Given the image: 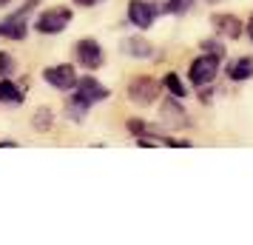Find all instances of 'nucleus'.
<instances>
[{
    "label": "nucleus",
    "mask_w": 253,
    "mask_h": 245,
    "mask_svg": "<svg viewBox=\"0 0 253 245\" xmlns=\"http://www.w3.org/2000/svg\"><path fill=\"white\" fill-rule=\"evenodd\" d=\"M105 97H108V89L100 86V83L94 80V77H80L77 86H74V103H80L83 108H91L94 103H103Z\"/></svg>",
    "instance_id": "1"
},
{
    "label": "nucleus",
    "mask_w": 253,
    "mask_h": 245,
    "mask_svg": "<svg viewBox=\"0 0 253 245\" xmlns=\"http://www.w3.org/2000/svg\"><path fill=\"white\" fill-rule=\"evenodd\" d=\"M69 23H71V9L60 6V9H46V12L37 17L35 29L40 35H60Z\"/></svg>",
    "instance_id": "2"
},
{
    "label": "nucleus",
    "mask_w": 253,
    "mask_h": 245,
    "mask_svg": "<svg viewBox=\"0 0 253 245\" xmlns=\"http://www.w3.org/2000/svg\"><path fill=\"white\" fill-rule=\"evenodd\" d=\"M219 74V57L216 54H202V57H196L191 63V71H188V77L194 86H208V83H213V77Z\"/></svg>",
    "instance_id": "3"
},
{
    "label": "nucleus",
    "mask_w": 253,
    "mask_h": 245,
    "mask_svg": "<svg viewBox=\"0 0 253 245\" xmlns=\"http://www.w3.org/2000/svg\"><path fill=\"white\" fill-rule=\"evenodd\" d=\"M32 9H35V0H29V3H26L17 14H12V17H3V20H0V37H9V40H23L26 32H29V29H26V26H29V23H26V17H29V12H32Z\"/></svg>",
    "instance_id": "4"
},
{
    "label": "nucleus",
    "mask_w": 253,
    "mask_h": 245,
    "mask_svg": "<svg viewBox=\"0 0 253 245\" xmlns=\"http://www.w3.org/2000/svg\"><path fill=\"white\" fill-rule=\"evenodd\" d=\"M157 97H160V83L148 80V77H137L128 86V100L137 105H151Z\"/></svg>",
    "instance_id": "5"
},
{
    "label": "nucleus",
    "mask_w": 253,
    "mask_h": 245,
    "mask_svg": "<svg viewBox=\"0 0 253 245\" xmlns=\"http://www.w3.org/2000/svg\"><path fill=\"white\" fill-rule=\"evenodd\" d=\"M77 60H80L88 71L100 69V66H103V60H105L103 46H100L97 40H91V37H83L80 43H77Z\"/></svg>",
    "instance_id": "6"
},
{
    "label": "nucleus",
    "mask_w": 253,
    "mask_h": 245,
    "mask_svg": "<svg viewBox=\"0 0 253 245\" xmlns=\"http://www.w3.org/2000/svg\"><path fill=\"white\" fill-rule=\"evenodd\" d=\"M43 80L48 83V86H54V89H74L77 86V71H74V66H69V63H63V66H48L46 71H43Z\"/></svg>",
    "instance_id": "7"
},
{
    "label": "nucleus",
    "mask_w": 253,
    "mask_h": 245,
    "mask_svg": "<svg viewBox=\"0 0 253 245\" xmlns=\"http://www.w3.org/2000/svg\"><path fill=\"white\" fill-rule=\"evenodd\" d=\"M157 14H160V9L151 6L148 0H131L128 3V20L137 26V29H148Z\"/></svg>",
    "instance_id": "8"
},
{
    "label": "nucleus",
    "mask_w": 253,
    "mask_h": 245,
    "mask_svg": "<svg viewBox=\"0 0 253 245\" xmlns=\"http://www.w3.org/2000/svg\"><path fill=\"white\" fill-rule=\"evenodd\" d=\"M160 120H162V126H168V129H182V126H188V114H185L182 105L176 103V97L162 103Z\"/></svg>",
    "instance_id": "9"
},
{
    "label": "nucleus",
    "mask_w": 253,
    "mask_h": 245,
    "mask_svg": "<svg viewBox=\"0 0 253 245\" xmlns=\"http://www.w3.org/2000/svg\"><path fill=\"white\" fill-rule=\"evenodd\" d=\"M123 51H126L128 57H137V60L154 57V46H151L145 37H126V40H123Z\"/></svg>",
    "instance_id": "10"
},
{
    "label": "nucleus",
    "mask_w": 253,
    "mask_h": 245,
    "mask_svg": "<svg viewBox=\"0 0 253 245\" xmlns=\"http://www.w3.org/2000/svg\"><path fill=\"white\" fill-rule=\"evenodd\" d=\"M213 29L222 37H230V40L242 37V20L233 17V14H213Z\"/></svg>",
    "instance_id": "11"
},
{
    "label": "nucleus",
    "mask_w": 253,
    "mask_h": 245,
    "mask_svg": "<svg viewBox=\"0 0 253 245\" xmlns=\"http://www.w3.org/2000/svg\"><path fill=\"white\" fill-rule=\"evenodd\" d=\"M228 77H230V80H236V83L251 80V77H253V57L233 60V63L228 66Z\"/></svg>",
    "instance_id": "12"
},
{
    "label": "nucleus",
    "mask_w": 253,
    "mask_h": 245,
    "mask_svg": "<svg viewBox=\"0 0 253 245\" xmlns=\"http://www.w3.org/2000/svg\"><path fill=\"white\" fill-rule=\"evenodd\" d=\"M0 103H12V105L23 103V92L9 77H0Z\"/></svg>",
    "instance_id": "13"
},
{
    "label": "nucleus",
    "mask_w": 253,
    "mask_h": 245,
    "mask_svg": "<svg viewBox=\"0 0 253 245\" xmlns=\"http://www.w3.org/2000/svg\"><path fill=\"white\" fill-rule=\"evenodd\" d=\"M162 86H165V89H168V92L173 94V97H176V100H182V97H188V89H185V83L179 80V74H165V80H162Z\"/></svg>",
    "instance_id": "14"
},
{
    "label": "nucleus",
    "mask_w": 253,
    "mask_h": 245,
    "mask_svg": "<svg viewBox=\"0 0 253 245\" xmlns=\"http://www.w3.org/2000/svg\"><path fill=\"white\" fill-rule=\"evenodd\" d=\"M32 120H35L32 126H35L37 131H48L51 126H54V114H51V108H46V105H43V108H37Z\"/></svg>",
    "instance_id": "15"
},
{
    "label": "nucleus",
    "mask_w": 253,
    "mask_h": 245,
    "mask_svg": "<svg viewBox=\"0 0 253 245\" xmlns=\"http://www.w3.org/2000/svg\"><path fill=\"white\" fill-rule=\"evenodd\" d=\"M194 6V0H168V9L165 12H171V14H185L188 9Z\"/></svg>",
    "instance_id": "16"
},
{
    "label": "nucleus",
    "mask_w": 253,
    "mask_h": 245,
    "mask_svg": "<svg viewBox=\"0 0 253 245\" xmlns=\"http://www.w3.org/2000/svg\"><path fill=\"white\" fill-rule=\"evenodd\" d=\"M12 71H14V60L6 51H0V77H9Z\"/></svg>",
    "instance_id": "17"
},
{
    "label": "nucleus",
    "mask_w": 253,
    "mask_h": 245,
    "mask_svg": "<svg viewBox=\"0 0 253 245\" xmlns=\"http://www.w3.org/2000/svg\"><path fill=\"white\" fill-rule=\"evenodd\" d=\"M202 49H205L208 54H216V57H222V51H225V49H222V43H216V40H205V43H202Z\"/></svg>",
    "instance_id": "18"
},
{
    "label": "nucleus",
    "mask_w": 253,
    "mask_h": 245,
    "mask_svg": "<svg viewBox=\"0 0 253 245\" xmlns=\"http://www.w3.org/2000/svg\"><path fill=\"white\" fill-rule=\"evenodd\" d=\"M77 6H94V3H100V0H74Z\"/></svg>",
    "instance_id": "19"
},
{
    "label": "nucleus",
    "mask_w": 253,
    "mask_h": 245,
    "mask_svg": "<svg viewBox=\"0 0 253 245\" xmlns=\"http://www.w3.org/2000/svg\"><path fill=\"white\" fill-rule=\"evenodd\" d=\"M248 35H251V40H253V14H251V20H248Z\"/></svg>",
    "instance_id": "20"
},
{
    "label": "nucleus",
    "mask_w": 253,
    "mask_h": 245,
    "mask_svg": "<svg viewBox=\"0 0 253 245\" xmlns=\"http://www.w3.org/2000/svg\"><path fill=\"white\" fill-rule=\"evenodd\" d=\"M9 3H12V0H0V6H9Z\"/></svg>",
    "instance_id": "21"
},
{
    "label": "nucleus",
    "mask_w": 253,
    "mask_h": 245,
    "mask_svg": "<svg viewBox=\"0 0 253 245\" xmlns=\"http://www.w3.org/2000/svg\"><path fill=\"white\" fill-rule=\"evenodd\" d=\"M35 3H37V0H35Z\"/></svg>",
    "instance_id": "22"
}]
</instances>
